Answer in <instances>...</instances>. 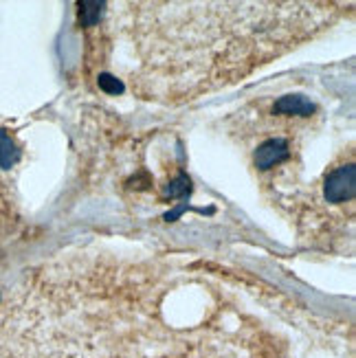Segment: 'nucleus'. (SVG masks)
I'll list each match as a JSON object with an SVG mask.
<instances>
[{
    "instance_id": "nucleus-7",
    "label": "nucleus",
    "mask_w": 356,
    "mask_h": 358,
    "mask_svg": "<svg viewBox=\"0 0 356 358\" xmlns=\"http://www.w3.org/2000/svg\"><path fill=\"white\" fill-rule=\"evenodd\" d=\"M187 178H185V176H180L176 182H174V187H169V196H180V194H185V192H187Z\"/></svg>"
},
{
    "instance_id": "nucleus-4",
    "label": "nucleus",
    "mask_w": 356,
    "mask_h": 358,
    "mask_svg": "<svg viewBox=\"0 0 356 358\" xmlns=\"http://www.w3.org/2000/svg\"><path fill=\"white\" fill-rule=\"evenodd\" d=\"M18 159H20L18 145L13 143V138L5 130H0V167L9 169L18 163Z\"/></svg>"
},
{
    "instance_id": "nucleus-3",
    "label": "nucleus",
    "mask_w": 356,
    "mask_h": 358,
    "mask_svg": "<svg viewBox=\"0 0 356 358\" xmlns=\"http://www.w3.org/2000/svg\"><path fill=\"white\" fill-rule=\"evenodd\" d=\"M273 113L277 115H295V117H308L315 113V103L301 95H286L273 106Z\"/></svg>"
},
{
    "instance_id": "nucleus-5",
    "label": "nucleus",
    "mask_w": 356,
    "mask_h": 358,
    "mask_svg": "<svg viewBox=\"0 0 356 358\" xmlns=\"http://www.w3.org/2000/svg\"><path fill=\"white\" fill-rule=\"evenodd\" d=\"M101 7L99 3H84L82 5V13H84V24L90 27V24H95L99 20V13H101Z\"/></svg>"
},
{
    "instance_id": "nucleus-1",
    "label": "nucleus",
    "mask_w": 356,
    "mask_h": 358,
    "mask_svg": "<svg viewBox=\"0 0 356 358\" xmlns=\"http://www.w3.org/2000/svg\"><path fill=\"white\" fill-rule=\"evenodd\" d=\"M354 189H356V169L354 165H343L328 176L323 194H326L330 202H343L354 196Z\"/></svg>"
},
{
    "instance_id": "nucleus-6",
    "label": "nucleus",
    "mask_w": 356,
    "mask_h": 358,
    "mask_svg": "<svg viewBox=\"0 0 356 358\" xmlns=\"http://www.w3.org/2000/svg\"><path fill=\"white\" fill-rule=\"evenodd\" d=\"M99 86L106 92H111V95H119V92H123V84L119 80H115V77H111V75L99 77Z\"/></svg>"
},
{
    "instance_id": "nucleus-2",
    "label": "nucleus",
    "mask_w": 356,
    "mask_h": 358,
    "mask_svg": "<svg viewBox=\"0 0 356 358\" xmlns=\"http://www.w3.org/2000/svg\"><path fill=\"white\" fill-rule=\"evenodd\" d=\"M288 157V143L284 138H271V141L262 143L255 152V167L269 169L277 163H282Z\"/></svg>"
}]
</instances>
